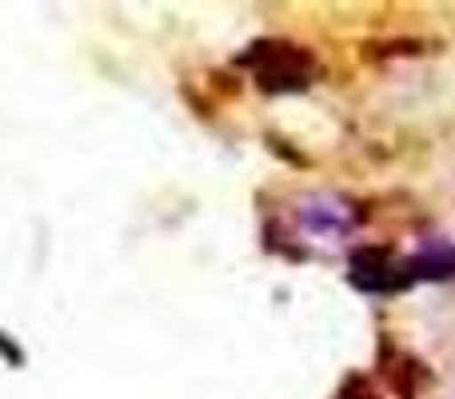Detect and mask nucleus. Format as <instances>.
<instances>
[{"instance_id":"2","label":"nucleus","mask_w":455,"mask_h":399,"mask_svg":"<svg viewBox=\"0 0 455 399\" xmlns=\"http://www.w3.org/2000/svg\"><path fill=\"white\" fill-rule=\"evenodd\" d=\"M299 224H304V232L323 235V240H344L360 227V211L347 200L320 192V196H307L299 203Z\"/></svg>"},{"instance_id":"1","label":"nucleus","mask_w":455,"mask_h":399,"mask_svg":"<svg viewBox=\"0 0 455 399\" xmlns=\"http://www.w3.org/2000/svg\"><path fill=\"white\" fill-rule=\"evenodd\" d=\"M243 68L256 72V84L267 92H296L315 80V60L299 44L288 40H256L248 52L240 56Z\"/></svg>"},{"instance_id":"3","label":"nucleus","mask_w":455,"mask_h":399,"mask_svg":"<svg viewBox=\"0 0 455 399\" xmlns=\"http://www.w3.org/2000/svg\"><path fill=\"white\" fill-rule=\"evenodd\" d=\"M352 283L360 291H371V296H384V291H400L411 283L408 264H395L387 259V251H355L352 256Z\"/></svg>"},{"instance_id":"4","label":"nucleus","mask_w":455,"mask_h":399,"mask_svg":"<svg viewBox=\"0 0 455 399\" xmlns=\"http://www.w3.org/2000/svg\"><path fill=\"white\" fill-rule=\"evenodd\" d=\"M0 352H4V360H8V363H16V368H20V363H24V352H20V347H12V344H8L4 336H0Z\"/></svg>"}]
</instances>
